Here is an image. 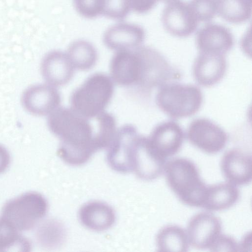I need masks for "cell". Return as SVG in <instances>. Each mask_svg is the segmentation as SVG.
<instances>
[{"mask_svg": "<svg viewBox=\"0 0 252 252\" xmlns=\"http://www.w3.org/2000/svg\"><path fill=\"white\" fill-rule=\"evenodd\" d=\"M47 125L59 138L57 154L68 164L82 165L96 151L107 148L117 130L114 116L104 111L89 119L72 108L58 107L49 115Z\"/></svg>", "mask_w": 252, "mask_h": 252, "instance_id": "cell-1", "label": "cell"}, {"mask_svg": "<svg viewBox=\"0 0 252 252\" xmlns=\"http://www.w3.org/2000/svg\"><path fill=\"white\" fill-rule=\"evenodd\" d=\"M164 173L167 183L184 204L202 207L207 186L196 165L186 158H175L166 162Z\"/></svg>", "mask_w": 252, "mask_h": 252, "instance_id": "cell-2", "label": "cell"}, {"mask_svg": "<svg viewBox=\"0 0 252 252\" xmlns=\"http://www.w3.org/2000/svg\"><path fill=\"white\" fill-rule=\"evenodd\" d=\"M110 71L112 79L117 85L145 91L150 72L146 47L116 51L110 61Z\"/></svg>", "mask_w": 252, "mask_h": 252, "instance_id": "cell-3", "label": "cell"}, {"mask_svg": "<svg viewBox=\"0 0 252 252\" xmlns=\"http://www.w3.org/2000/svg\"><path fill=\"white\" fill-rule=\"evenodd\" d=\"M114 92L111 78L103 73H94L72 93L71 108L84 117L94 118L104 111Z\"/></svg>", "mask_w": 252, "mask_h": 252, "instance_id": "cell-4", "label": "cell"}, {"mask_svg": "<svg viewBox=\"0 0 252 252\" xmlns=\"http://www.w3.org/2000/svg\"><path fill=\"white\" fill-rule=\"evenodd\" d=\"M156 102L159 108L171 118L190 117L199 110L203 95L194 85L178 83L164 84L159 89Z\"/></svg>", "mask_w": 252, "mask_h": 252, "instance_id": "cell-5", "label": "cell"}, {"mask_svg": "<svg viewBox=\"0 0 252 252\" xmlns=\"http://www.w3.org/2000/svg\"><path fill=\"white\" fill-rule=\"evenodd\" d=\"M48 209V202L43 195L29 191L7 201L2 208L1 217L20 232L27 231L39 223Z\"/></svg>", "mask_w": 252, "mask_h": 252, "instance_id": "cell-6", "label": "cell"}, {"mask_svg": "<svg viewBox=\"0 0 252 252\" xmlns=\"http://www.w3.org/2000/svg\"><path fill=\"white\" fill-rule=\"evenodd\" d=\"M139 135L136 127L130 124L116 130L106 148L107 161L112 169L123 173L132 172L133 154Z\"/></svg>", "mask_w": 252, "mask_h": 252, "instance_id": "cell-7", "label": "cell"}, {"mask_svg": "<svg viewBox=\"0 0 252 252\" xmlns=\"http://www.w3.org/2000/svg\"><path fill=\"white\" fill-rule=\"evenodd\" d=\"M187 138L193 145L209 154L222 151L228 140L227 135L222 128L206 118H198L190 123Z\"/></svg>", "mask_w": 252, "mask_h": 252, "instance_id": "cell-8", "label": "cell"}, {"mask_svg": "<svg viewBox=\"0 0 252 252\" xmlns=\"http://www.w3.org/2000/svg\"><path fill=\"white\" fill-rule=\"evenodd\" d=\"M220 219L208 212L192 216L186 230L189 245L198 250H210L221 233Z\"/></svg>", "mask_w": 252, "mask_h": 252, "instance_id": "cell-9", "label": "cell"}, {"mask_svg": "<svg viewBox=\"0 0 252 252\" xmlns=\"http://www.w3.org/2000/svg\"><path fill=\"white\" fill-rule=\"evenodd\" d=\"M161 20L165 30L178 37H186L192 34L199 23L188 2L181 0H173L167 3Z\"/></svg>", "mask_w": 252, "mask_h": 252, "instance_id": "cell-10", "label": "cell"}, {"mask_svg": "<svg viewBox=\"0 0 252 252\" xmlns=\"http://www.w3.org/2000/svg\"><path fill=\"white\" fill-rule=\"evenodd\" d=\"M166 159L150 146L148 138L139 135L135 147L132 172L140 179L152 181L164 173Z\"/></svg>", "mask_w": 252, "mask_h": 252, "instance_id": "cell-11", "label": "cell"}, {"mask_svg": "<svg viewBox=\"0 0 252 252\" xmlns=\"http://www.w3.org/2000/svg\"><path fill=\"white\" fill-rule=\"evenodd\" d=\"M21 101L24 108L31 114L46 116L59 107L61 97L54 86L37 84L29 87L24 91Z\"/></svg>", "mask_w": 252, "mask_h": 252, "instance_id": "cell-12", "label": "cell"}, {"mask_svg": "<svg viewBox=\"0 0 252 252\" xmlns=\"http://www.w3.org/2000/svg\"><path fill=\"white\" fill-rule=\"evenodd\" d=\"M147 138L151 147L166 159L180 151L184 141V132L178 123L168 121L157 125Z\"/></svg>", "mask_w": 252, "mask_h": 252, "instance_id": "cell-13", "label": "cell"}, {"mask_svg": "<svg viewBox=\"0 0 252 252\" xmlns=\"http://www.w3.org/2000/svg\"><path fill=\"white\" fill-rule=\"evenodd\" d=\"M220 168L227 182L237 187L251 183L252 158L251 154L238 149L230 150L223 155Z\"/></svg>", "mask_w": 252, "mask_h": 252, "instance_id": "cell-14", "label": "cell"}, {"mask_svg": "<svg viewBox=\"0 0 252 252\" xmlns=\"http://www.w3.org/2000/svg\"><path fill=\"white\" fill-rule=\"evenodd\" d=\"M145 32L140 26L129 23H119L105 32L103 40L105 46L116 51L133 49L141 46Z\"/></svg>", "mask_w": 252, "mask_h": 252, "instance_id": "cell-15", "label": "cell"}, {"mask_svg": "<svg viewBox=\"0 0 252 252\" xmlns=\"http://www.w3.org/2000/svg\"><path fill=\"white\" fill-rule=\"evenodd\" d=\"M196 43L199 52L225 55L232 48L234 39L231 32L226 27L209 23L197 32Z\"/></svg>", "mask_w": 252, "mask_h": 252, "instance_id": "cell-16", "label": "cell"}, {"mask_svg": "<svg viewBox=\"0 0 252 252\" xmlns=\"http://www.w3.org/2000/svg\"><path fill=\"white\" fill-rule=\"evenodd\" d=\"M74 68L67 54L59 50H53L46 54L40 66L44 80L54 87L67 84L73 76Z\"/></svg>", "mask_w": 252, "mask_h": 252, "instance_id": "cell-17", "label": "cell"}, {"mask_svg": "<svg viewBox=\"0 0 252 252\" xmlns=\"http://www.w3.org/2000/svg\"><path fill=\"white\" fill-rule=\"evenodd\" d=\"M226 70L224 55L206 52H199L193 67L195 79L204 87L217 84L223 78Z\"/></svg>", "mask_w": 252, "mask_h": 252, "instance_id": "cell-18", "label": "cell"}, {"mask_svg": "<svg viewBox=\"0 0 252 252\" xmlns=\"http://www.w3.org/2000/svg\"><path fill=\"white\" fill-rule=\"evenodd\" d=\"M79 218L86 228L103 231L114 224L116 215L113 209L106 203L94 201L85 203L79 211Z\"/></svg>", "mask_w": 252, "mask_h": 252, "instance_id": "cell-19", "label": "cell"}, {"mask_svg": "<svg viewBox=\"0 0 252 252\" xmlns=\"http://www.w3.org/2000/svg\"><path fill=\"white\" fill-rule=\"evenodd\" d=\"M239 196L237 187L227 182L208 186L201 208L209 211L225 210L234 205Z\"/></svg>", "mask_w": 252, "mask_h": 252, "instance_id": "cell-20", "label": "cell"}, {"mask_svg": "<svg viewBox=\"0 0 252 252\" xmlns=\"http://www.w3.org/2000/svg\"><path fill=\"white\" fill-rule=\"evenodd\" d=\"M156 243L158 251L162 252H187L190 246L186 230L174 224L162 227L157 233Z\"/></svg>", "mask_w": 252, "mask_h": 252, "instance_id": "cell-21", "label": "cell"}, {"mask_svg": "<svg viewBox=\"0 0 252 252\" xmlns=\"http://www.w3.org/2000/svg\"><path fill=\"white\" fill-rule=\"evenodd\" d=\"M217 13L233 24L248 21L252 15V0H216Z\"/></svg>", "mask_w": 252, "mask_h": 252, "instance_id": "cell-22", "label": "cell"}, {"mask_svg": "<svg viewBox=\"0 0 252 252\" xmlns=\"http://www.w3.org/2000/svg\"><path fill=\"white\" fill-rule=\"evenodd\" d=\"M67 55L74 68L83 71L92 68L97 60V53L94 46L85 40H77L69 46Z\"/></svg>", "mask_w": 252, "mask_h": 252, "instance_id": "cell-23", "label": "cell"}, {"mask_svg": "<svg viewBox=\"0 0 252 252\" xmlns=\"http://www.w3.org/2000/svg\"><path fill=\"white\" fill-rule=\"evenodd\" d=\"M31 244L8 221L0 217V252H28Z\"/></svg>", "mask_w": 252, "mask_h": 252, "instance_id": "cell-24", "label": "cell"}, {"mask_svg": "<svg viewBox=\"0 0 252 252\" xmlns=\"http://www.w3.org/2000/svg\"><path fill=\"white\" fill-rule=\"evenodd\" d=\"M62 227L53 220H47L39 223L35 237L37 243L45 248H52L62 238Z\"/></svg>", "mask_w": 252, "mask_h": 252, "instance_id": "cell-25", "label": "cell"}, {"mask_svg": "<svg viewBox=\"0 0 252 252\" xmlns=\"http://www.w3.org/2000/svg\"><path fill=\"white\" fill-rule=\"evenodd\" d=\"M188 3L199 22H209L217 14L216 0H190Z\"/></svg>", "mask_w": 252, "mask_h": 252, "instance_id": "cell-26", "label": "cell"}, {"mask_svg": "<svg viewBox=\"0 0 252 252\" xmlns=\"http://www.w3.org/2000/svg\"><path fill=\"white\" fill-rule=\"evenodd\" d=\"M131 10L129 0H104L102 15L111 19L122 20Z\"/></svg>", "mask_w": 252, "mask_h": 252, "instance_id": "cell-27", "label": "cell"}, {"mask_svg": "<svg viewBox=\"0 0 252 252\" xmlns=\"http://www.w3.org/2000/svg\"><path fill=\"white\" fill-rule=\"evenodd\" d=\"M74 7L82 16L93 19L102 15L104 0H73Z\"/></svg>", "mask_w": 252, "mask_h": 252, "instance_id": "cell-28", "label": "cell"}, {"mask_svg": "<svg viewBox=\"0 0 252 252\" xmlns=\"http://www.w3.org/2000/svg\"><path fill=\"white\" fill-rule=\"evenodd\" d=\"M209 250L212 252H238V244L232 237L221 233Z\"/></svg>", "mask_w": 252, "mask_h": 252, "instance_id": "cell-29", "label": "cell"}, {"mask_svg": "<svg viewBox=\"0 0 252 252\" xmlns=\"http://www.w3.org/2000/svg\"><path fill=\"white\" fill-rule=\"evenodd\" d=\"M159 0H129L131 10L143 14L152 9Z\"/></svg>", "mask_w": 252, "mask_h": 252, "instance_id": "cell-30", "label": "cell"}, {"mask_svg": "<svg viewBox=\"0 0 252 252\" xmlns=\"http://www.w3.org/2000/svg\"><path fill=\"white\" fill-rule=\"evenodd\" d=\"M11 162V157L8 150L0 144V174L5 172Z\"/></svg>", "mask_w": 252, "mask_h": 252, "instance_id": "cell-31", "label": "cell"}, {"mask_svg": "<svg viewBox=\"0 0 252 252\" xmlns=\"http://www.w3.org/2000/svg\"><path fill=\"white\" fill-rule=\"evenodd\" d=\"M238 244V252H248L251 251L252 233H247L244 235Z\"/></svg>", "mask_w": 252, "mask_h": 252, "instance_id": "cell-32", "label": "cell"}, {"mask_svg": "<svg viewBox=\"0 0 252 252\" xmlns=\"http://www.w3.org/2000/svg\"><path fill=\"white\" fill-rule=\"evenodd\" d=\"M161 0L162 1H164V2H166V3H168V2H169L170 1H172L173 0Z\"/></svg>", "mask_w": 252, "mask_h": 252, "instance_id": "cell-33", "label": "cell"}]
</instances>
